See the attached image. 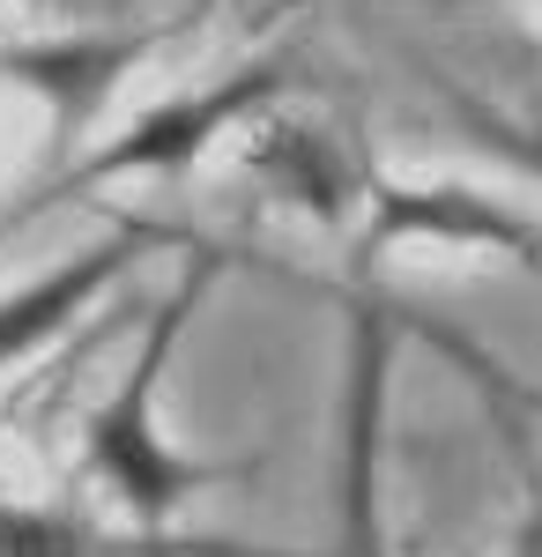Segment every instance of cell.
Returning <instances> with one entry per match:
<instances>
[{"instance_id": "6da1fadb", "label": "cell", "mask_w": 542, "mask_h": 557, "mask_svg": "<svg viewBox=\"0 0 542 557\" xmlns=\"http://www.w3.org/2000/svg\"><path fill=\"white\" fill-rule=\"evenodd\" d=\"M215 275H223V253H201L171 283V298L157 305L149 327H141V349H134L126 380L112 386V401L89 417L83 469L134 528H164L186 498H201L209 483L238 475V469H215V461L178 454L164 438V424H157V394H164V372H171V357H178V335H186V320L201 312V298L215 290Z\"/></svg>"}, {"instance_id": "7a4b0ae2", "label": "cell", "mask_w": 542, "mask_h": 557, "mask_svg": "<svg viewBox=\"0 0 542 557\" xmlns=\"http://www.w3.org/2000/svg\"><path fill=\"white\" fill-rule=\"evenodd\" d=\"M394 357H402V320L372 290H349L342 298V372H334V528H328V557H394V513H386Z\"/></svg>"}, {"instance_id": "3957f363", "label": "cell", "mask_w": 542, "mask_h": 557, "mask_svg": "<svg viewBox=\"0 0 542 557\" xmlns=\"http://www.w3.org/2000/svg\"><path fill=\"white\" fill-rule=\"evenodd\" d=\"M291 89H297L291 60H246V67L215 75L209 89H186V97H171V104H157V112H141L120 141H104L97 157L67 164L60 178H45V194H38V201H23L8 223H23V215H38L45 201L89 194V186L126 178V172H194V157H209L223 134H252V127H260V112H275Z\"/></svg>"}, {"instance_id": "277c9868", "label": "cell", "mask_w": 542, "mask_h": 557, "mask_svg": "<svg viewBox=\"0 0 542 557\" xmlns=\"http://www.w3.org/2000/svg\"><path fill=\"white\" fill-rule=\"evenodd\" d=\"M357 238H349V268L372 275L394 246H431V253H513L520 268L542 275V231L528 215L498 209L491 194L468 186H394V178H365L357 201Z\"/></svg>"}, {"instance_id": "5b68a950", "label": "cell", "mask_w": 542, "mask_h": 557, "mask_svg": "<svg viewBox=\"0 0 542 557\" xmlns=\"http://www.w3.org/2000/svg\"><path fill=\"white\" fill-rule=\"evenodd\" d=\"M157 30H83V38H45V45H8L0 75L23 89H38L52 104V141L67 149L75 134L97 120V104L149 60Z\"/></svg>"}, {"instance_id": "8992f818", "label": "cell", "mask_w": 542, "mask_h": 557, "mask_svg": "<svg viewBox=\"0 0 542 557\" xmlns=\"http://www.w3.org/2000/svg\"><path fill=\"white\" fill-rule=\"evenodd\" d=\"M141 238H149V231H134V223H126V231H112L104 246H83L75 260H60V268L30 275L23 290H8V298H0V372H8V364H23V357H38L52 335H67L89 305H97L126 268H134Z\"/></svg>"}, {"instance_id": "52a82bcc", "label": "cell", "mask_w": 542, "mask_h": 557, "mask_svg": "<svg viewBox=\"0 0 542 557\" xmlns=\"http://www.w3.org/2000/svg\"><path fill=\"white\" fill-rule=\"evenodd\" d=\"M468 149H483L498 172L542 186V89L528 97H476V89H446Z\"/></svg>"}, {"instance_id": "ba28073f", "label": "cell", "mask_w": 542, "mask_h": 557, "mask_svg": "<svg viewBox=\"0 0 542 557\" xmlns=\"http://www.w3.org/2000/svg\"><path fill=\"white\" fill-rule=\"evenodd\" d=\"M134 543L89 535L75 513L52 506H0V557H126Z\"/></svg>"}, {"instance_id": "9c48e42d", "label": "cell", "mask_w": 542, "mask_h": 557, "mask_svg": "<svg viewBox=\"0 0 542 557\" xmlns=\"http://www.w3.org/2000/svg\"><path fill=\"white\" fill-rule=\"evenodd\" d=\"M498 557H542V498L528 506V513L513 520V535H505V550Z\"/></svg>"}]
</instances>
